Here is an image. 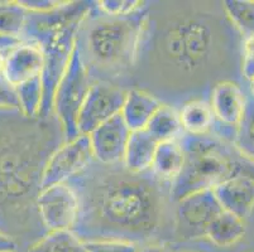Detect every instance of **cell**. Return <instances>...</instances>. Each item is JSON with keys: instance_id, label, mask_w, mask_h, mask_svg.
Listing matches in <instances>:
<instances>
[{"instance_id": "obj_25", "label": "cell", "mask_w": 254, "mask_h": 252, "mask_svg": "<svg viewBox=\"0 0 254 252\" xmlns=\"http://www.w3.org/2000/svg\"><path fill=\"white\" fill-rule=\"evenodd\" d=\"M237 148L246 156L254 158V101L247 100L243 119L235 133Z\"/></svg>"}, {"instance_id": "obj_16", "label": "cell", "mask_w": 254, "mask_h": 252, "mask_svg": "<svg viewBox=\"0 0 254 252\" xmlns=\"http://www.w3.org/2000/svg\"><path fill=\"white\" fill-rule=\"evenodd\" d=\"M158 144L145 129L131 131L122 161L124 168L131 173L149 172Z\"/></svg>"}, {"instance_id": "obj_10", "label": "cell", "mask_w": 254, "mask_h": 252, "mask_svg": "<svg viewBox=\"0 0 254 252\" xmlns=\"http://www.w3.org/2000/svg\"><path fill=\"white\" fill-rule=\"evenodd\" d=\"M223 211L212 189L190 194L177 202V232L185 239L205 236L210 223Z\"/></svg>"}, {"instance_id": "obj_33", "label": "cell", "mask_w": 254, "mask_h": 252, "mask_svg": "<svg viewBox=\"0 0 254 252\" xmlns=\"http://www.w3.org/2000/svg\"><path fill=\"white\" fill-rule=\"evenodd\" d=\"M138 252H166V249L163 246H159V245H151V246L139 249Z\"/></svg>"}, {"instance_id": "obj_20", "label": "cell", "mask_w": 254, "mask_h": 252, "mask_svg": "<svg viewBox=\"0 0 254 252\" xmlns=\"http://www.w3.org/2000/svg\"><path fill=\"white\" fill-rule=\"evenodd\" d=\"M145 130L158 143L176 140L182 131L180 114L173 107L162 103L149 120Z\"/></svg>"}, {"instance_id": "obj_32", "label": "cell", "mask_w": 254, "mask_h": 252, "mask_svg": "<svg viewBox=\"0 0 254 252\" xmlns=\"http://www.w3.org/2000/svg\"><path fill=\"white\" fill-rule=\"evenodd\" d=\"M17 249V242L11 239L10 236L0 231V252H15Z\"/></svg>"}, {"instance_id": "obj_21", "label": "cell", "mask_w": 254, "mask_h": 252, "mask_svg": "<svg viewBox=\"0 0 254 252\" xmlns=\"http://www.w3.org/2000/svg\"><path fill=\"white\" fill-rule=\"evenodd\" d=\"M28 252H87L82 241L72 230L50 231L43 239L29 247Z\"/></svg>"}, {"instance_id": "obj_13", "label": "cell", "mask_w": 254, "mask_h": 252, "mask_svg": "<svg viewBox=\"0 0 254 252\" xmlns=\"http://www.w3.org/2000/svg\"><path fill=\"white\" fill-rule=\"evenodd\" d=\"M246 105V96L237 83L223 81L212 90L210 106L215 117V124L218 122L225 129L234 128L237 130L243 119Z\"/></svg>"}, {"instance_id": "obj_8", "label": "cell", "mask_w": 254, "mask_h": 252, "mask_svg": "<svg viewBox=\"0 0 254 252\" xmlns=\"http://www.w3.org/2000/svg\"><path fill=\"white\" fill-rule=\"evenodd\" d=\"M127 91L108 82L92 83L78 115L80 135H90L112 117L122 112Z\"/></svg>"}, {"instance_id": "obj_24", "label": "cell", "mask_w": 254, "mask_h": 252, "mask_svg": "<svg viewBox=\"0 0 254 252\" xmlns=\"http://www.w3.org/2000/svg\"><path fill=\"white\" fill-rule=\"evenodd\" d=\"M226 13L247 38L254 37V1H225Z\"/></svg>"}, {"instance_id": "obj_30", "label": "cell", "mask_w": 254, "mask_h": 252, "mask_svg": "<svg viewBox=\"0 0 254 252\" xmlns=\"http://www.w3.org/2000/svg\"><path fill=\"white\" fill-rule=\"evenodd\" d=\"M29 11H48L56 8L61 1H52V0H27V1H20Z\"/></svg>"}, {"instance_id": "obj_22", "label": "cell", "mask_w": 254, "mask_h": 252, "mask_svg": "<svg viewBox=\"0 0 254 252\" xmlns=\"http://www.w3.org/2000/svg\"><path fill=\"white\" fill-rule=\"evenodd\" d=\"M18 108L27 117L39 116L43 102L42 77H36L14 87Z\"/></svg>"}, {"instance_id": "obj_14", "label": "cell", "mask_w": 254, "mask_h": 252, "mask_svg": "<svg viewBox=\"0 0 254 252\" xmlns=\"http://www.w3.org/2000/svg\"><path fill=\"white\" fill-rule=\"evenodd\" d=\"M224 211L240 219L249 216L254 205L253 175L240 174L225 180L212 189Z\"/></svg>"}, {"instance_id": "obj_35", "label": "cell", "mask_w": 254, "mask_h": 252, "mask_svg": "<svg viewBox=\"0 0 254 252\" xmlns=\"http://www.w3.org/2000/svg\"><path fill=\"white\" fill-rule=\"evenodd\" d=\"M252 91H253L254 94V80H252Z\"/></svg>"}, {"instance_id": "obj_3", "label": "cell", "mask_w": 254, "mask_h": 252, "mask_svg": "<svg viewBox=\"0 0 254 252\" xmlns=\"http://www.w3.org/2000/svg\"><path fill=\"white\" fill-rule=\"evenodd\" d=\"M84 20L80 33L85 36V47H80L82 54L86 53L92 63L110 71H120L131 66L138 54L143 29L148 18L147 5L135 13L124 17H110L101 11L96 13L94 6Z\"/></svg>"}, {"instance_id": "obj_15", "label": "cell", "mask_w": 254, "mask_h": 252, "mask_svg": "<svg viewBox=\"0 0 254 252\" xmlns=\"http://www.w3.org/2000/svg\"><path fill=\"white\" fill-rule=\"evenodd\" d=\"M161 105L162 102L148 92L142 90H129L127 91L120 115L130 131L144 130Z\"/></svg>"}, {"instance_id": "obj_23", "label": "cell", "mask_w": 254, "mask_h": 252, "mask_svg": "<svg viewBox=\"0 0 254 252\" xmlns=\"http://www.w3.org/2000/svg\"><path fill=\"white\" fill-rule=\"evenodd\" d=\"M28 13L20 1H0V33L20 39Z\"/></svg>"}, {"instance_id": "obj_4", "label": "cell", "mask_w": 254, "mask_h": 252, "mask_svg": "<svg viewBox=\"0 0 254 252\" xmlns=\"http://www.w3.org/2000/svg\"><path fill=\"white\" fill-rule=\"evenodd\" d=\"M185 154L182 169L171 183L170 196L173 202L207 189H214L225 180L243 173L242 164L229 147L211 134L189 135L179 139ZM249 175V174H247Z\"/></svg>"}, {"instance_id": "obj_31", "label": "cell", "mask_w": 254, "mask_h": 252, "mask_svg": "<svg viewBox=\"0 0 254 252\" xmlns=\"http://www.w3.org/2000/svg\"><path fill=\"white\" fill-rule=\"evenodd\" d=\"M22 43L19 38H14V37L4 36L0 33V53H9L13 48L19 46Z\"/></svg>"}, {"instance_id": "obj_11", "label": "cell", "mask_w": 254, "mask_h": 252, "mask_svg": "<svg viewBox=\"0 0 254 252\" xmlns=\"http://www.w3.org/2000/svg\"><path fill=\"white\" fill-rule=\"evenodd\" d=\"M130 133L120 114L101 124L89 135L94 159L106 166L122 163Z\"/></svg>"}, {"instance_id": "obj_6", "label": "cell", "mask_w": 254, "mask_h": 252, "mask_svg": "<svg viewBox=\"0 0 254 252\" xmlns=\"http://www.w3.org/2000/svg\"><path fill=\"white\" fill-rule=\"evenodd\" d=\"M90 87L91 82L86 63L78 45H76L70 62L55 90L52 101V110L56 112L64 129V142H71L80 135L77 129L78 115Z\"/></svg>"}, {"instance_id": "obj_34", "label": "cell", "mask_w": 254, "mask_h": 252, "mask_svg": "<svg viewBox=\"0 0 254 252\" xmlns=\"http://www.w3.org/2000/svg\"><path fill=\"white\" fill-rule=\"evenodd\" d=\"M8 53H0V76H3L4 63H5V58Z\"/></svg>"}, {"instance_id": "obj_2", "label": "cell", "mask_w": 254, "mask_h": 252, "mask_svg": "<svg viewBox=\"0 0 254 252\" xmlns=\"http://www.w3.org/2000/svg\"><path fill=\"white\" fill-rule=\"evenodd\" d=\"M91 1H61L48 11H29L22 42L38 46L43 55V102L39 116L52 111L55 90L77 45L78 32L94 9Z\"/></svg>"}, {"instance_id": "obj_17", "label": "cell", "mask_w": 254, "mask_h": 252, "mask_svg": "<svg viewBox=\"0 0 254 252\" xmlns=\"http://www.w3.org/2000/svg\"><path fill=\"white\" fill-rule=\"evenodd\" d=\"M185 154L179 140L159 143L154 154L151 172L158 179L172 183L184 165Z\"/></svg>"}, {"instance_id": "obj_18", "label": "cell", "mask_w": 254, "mask_h": 252, "mask_svg": "<svg viewBox=\"0 0 254 252\" xmlns=\"http://www.w3.org/2000/svg\"><path fill=\"white\" fill-rule=\"evenodd\" d=\"M180 114L184 134L189 135H204L212 130L215 117L211 106L204 100H192L182 106Z\"/></svg>"}, {"instance_id": "obj_26", "label": "cell", "mask_w": 254, "mask_h": 252, "mask_svg": "<svg viewBox=\"0 0 254 252\" xmlns=\"http://www.w3.org/2000/svg\"><path fill=\"white\" fill-rule=\"evenodd\" d=\"M96 4H98L96 8L99 11L105 15H110V17L129 15L145 5V3L139 1V0H103V1H98Z\"/></svg>"}, {"instance_id": "obj_19", "label": "cell", "mask_w": 254, "mask_h": 252, "mask_svg": "<svg viewBox=\"0 0 254 252\" xmlns=\"http://www.w3.org/2000/svg\"><path fill=\"white\" fill-rule=\"evenodd\" d=\"M246 233L243 219L238 218L229 212L223 211L209 225L205 236L216 246L228 247L237 244Z\"/></svg>"}, {"instance_id": "obj_5", "label": "cell", "mask_w": 254, "mask_h": 252, "mask_svg": "<svg viewBox=\"0 0 254 252\" xmlns=\"http://www.w3.org/2000/svg\"><path fill=\"white\" fill-rule=\"evenodd\" d=\"M162 43L168 61L185 72H195L209 61L214 32L205 18L184 17L168 25Z\"/></svg>"}, {"instance_id": "obj_9", "label": "cell", "mask_w": 254, "mask_h": 252, "mask_svg": "<svg viewBox=\"0 0 254 252\" xmlns=\"http://www.w3.org/2000/svg\"><path fill=\"white\" fill-rule=\"evenodd\" d=\"M37 208L50 231L72 230L78 218L80 201L70 184H55L39 191Z\"/></svg>"}, {"instance_id": "obj_12", "label": "cell", "mask_w": 254, "mask_h": 252, "mask_svg": "<svg viewBox=\"0 0 254 252\" xmlns=\"http://www.w3.org/2000/svg\"><path fill=\"white\" fill-rule=\"evenodd\" d=\"M43 55L38 46L22 42L6 54L3 77L13 87L36 77H42Z\"/></svg>"}, {"instance_id": "obj_1", "label": "cell", "mask_w": 254, "mask_h": 252, "mask_svg": "<svg viewBox=\"0 0 254 252\" xmlns=\"http://www.w3.org/2000/svg\"><path fill=\"white\" fill-rule=\"evenodd\" d=\"M166 182L153 173L108 172L76 189L80 212L72 231L82 241H151L165 218Z\"/></svg>"}, {"instance_id": "obj_28", "label": "cell", "mask_w": 254, "mask_h": 252, "mask_svg": "<svg viewBox=\"0 0 254 252\" xmlns=\"http://www.w3.org/2000/svg\"><path fill=\"white\" fill-rule=\"evenodd\" d=\"M18 108V100L14 87L0 76V110H14Z\"/></svg>"}, {"instance_id": "obj_27", "label": "cell", "mask_w": 254, "mask_h": 252, "mask_svg": "<svg viewBox=\"0 0 254 252\" xmlns=\"http://www.w3.org/2000/svg\"><path fill=\"white\" fill-rule=\"evenodd\" d=\"M87 252H138L139 245L127 241L115 240H100V241H86Z\"/></svg>"}, {"instance_id": "obj_29", "label": "cell", "mask_w": 254, "mask_h": 252, "mask_svg": "<svg viewBox=\"0 0 254 252\" xmlns=\"http://www.w3.org/2000/svg\"><path fill=\"white\" fill-rule=\"evenodd\" d=\"M244 75L249 80H254V37L247 38L244 46Z\"/></svg>"}, {"instance_id": "obj_7", "label": "cell", "mask_w": 254, "mask_h": 252, "mask_svg": "<svg viewBox=\"0 0 254 252\" xmlns=\"http://www.w3.org/2000/svg\"><path fill=\"white\" fill-rule=\"evenodd\" d=\"M92 160L94 155L89 135H78L71 142H66L46 163L39 180V189L67 183L71 178L81 174Z\"/></svg>"}]
</instances>
